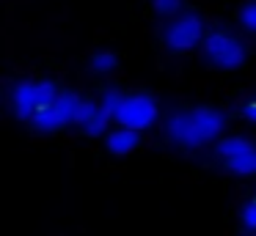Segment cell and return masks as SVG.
Listing matches in <instances>:
<instances>
[{"instance_id": "6da1fadb", "label": "cell", "mask_w": 256, "mask_h": 236, "mask_svg": "<svg viewBox=\"0 0 256 236\" xmlns=\"http://www.w3.org/2000/svg\"><path fill=\"white\" fill-rule=\"evenodd\" d=\"M226 129V115L218 107H193L188 113H174L166 121V135L182 148H201Z\"/></svg>"}, {"instance_id": "7a4b0ae2", "label": "cell", "mask_w": 256, "mask_h": 236, "mask_svg": "<svg viewBox=\"0 0 256 236\" xmlns=\"http://www.w3.org/2000/svg\"><path fill=\"white\" fill-rule=\"evenodd\" d=\"M201 52H204V60L215 69H240L248 58L245 52V44L240 41L234 33L228 30H212V33H204L201 38Z\"/></svg>"}, {"instance_id": "3957f363", "label": "cell", "mask_w": 256, "mask_h": 236, "mask_svg": "<svg viewBox=\"0 0 256 236\" xmlns=\"http://www.w3.org/2000/svg\"><path fill=\"white\" fill-rule=\"evenodd\" d=\"M56 93H58V88L50 80H22L12 91V107L17 113V118L28 121L34 113L47 107L56 99Z\"/></svg>"}, {"instance_id": "277c9868", "label": "cell", "mask_w": 256, "mask_h": 236, "mask_svg": "<svg viewBox=\"0 0 256 236\" xmlns=\"http://www.w3.org/2000/svg\"><path fill=\"white\" fill-rule=\"evenodd\" d=\"M80 104V96L72 91H61L56 93V99H52L47 107H42L39 113L30 115V126L39 132H44V135H50V132H58L64 129V126L74 124V110H78Z\"/></svg>"}, {"instance_id": "5b68a950", "label": "cell", "mask_w": 256, "mask_h": 236, "mask_svg": "<svg viewBox=\"0 0 256 236\" xmlns=\"http://www.w3.org/2000/svg\"><path fill=\"white\" fill-rule=\"evenodd\" d=\"M157 115H160V107H157V102L149 93H132V96L122 99V107L116 110L113 121H118V126L144 132L157 121Z\"/></svg>"}, {"instance_id": "8992f818", "label": "cell", "mask_w": 256, "mask_h": 236, "mask_svg": "<svg viewBox=\"0 0 256 236\" xmlns=\"http://www.w3.org/2000/svg\"><path fill=\"white\" fill-rule=\"evenodd\" d=\"M204 38V22L198 14H182L171 19L162 30V41L171 52H188V49L198 47Z\"/></svg>"}, {"instance_id": "52a82bcc", "label": "cell", "mask_w": 256, "mask_h": 236, "mask_svg": "<svg viewBox=\"0 0 256 236\" xmlns=\"http://www.w3.org/2000/svg\"><path fill=\"white\" fill-rule=\"evenodd\" d=\"M105 135H108V151H110L113 157H127V154H132L140 143V132L127 129V126H118V129H113V132H105Z\"/></svg>"}, {"instance_id": "ba28073f", "label": "cell", "mask_w": 256, "mask_h": 236, "mask_svg": "<svg viewBox=\"0 0 256 236\" xmlns=\"http://www.w3.org/2000/svg\"><path fill=\"white\" fill-rule=\"evenodd\" d=\"M223 162H226V168L237 176H256V146H250L248 151L237 154V157L223 159Z\"/></svg>"}, {"instance_id": "9c48e42d", "label": "cell", "mask_w": 256, "mask_h": 236, "mask_svg": "<svg viewBox=\"0 0 256 236\" xmlns=\"http://www.w3.org/2000/svg\"><path fill=\"white\" fill-rule=\"evenodd\" d=\"M108 124H110V115H108L105 110L100 107V104H96V110H94V113H91L80 126H83V132H86L88 137H100V135H105V132H108Z\"/></svg>"}, {"instance_id": "30bf717a", "label": "cell", "mask_w": 256, "mask_h": 236, "mask_svg": "<svg viewBox=\"0 0 256 236\" xmlns=\"http://www.w3.org/2000/svg\"><path fill=\"white\" fill-rule=\"evenodd\" d=\"M250 146H254V143H250L248 137H242V135L223 137V140L218 143V157H223V159H228V157H237V154L248 151Z\"/></svg>"}, {"instance_id": "8fae6325", "label": "cell", "mask_w": 256, "mask_h": 236, "mask_svg": "<svg viewBox=\"0 0 256 236\" xmlns=\"http://www.w3.org/2000/svg\"><path fill=\"white\" fill-rule=\"evenodd\" d=\"M116 63H118L116 55L102 49V52H96L94 58H91V71H94V74H110V71L116 69Z\"/></svg>"}, {"instance_id": "7c38bea8", "label": "cell", "mask_w": 256, "mask_h": 236, "mask_svg": "<svg viewBox=\"0 0 256 236\" xmlns=\"http://www.w3.org/2000/svg\"><path fill=\"white\" fill-rule=\"evenodd\" d=\"M122 99H124V93L118 91V88H108V91L102 93V99H100V107L105 110L108 115H110V121H113V115H116V110L122 107Z\"/></svg>"}, {"instance_id": "4fadbf2b", "label": "cell", "mask_w": 256, "mask_h": 236, "mask_svg": "<svg viewBox=\"0 0 256 236\" xmlns=\"http://www.w3.org/2000/svg\"><path fill=\"white\" fill-rule=\"evenodd\" d=\"M240 22H242L245 30L256 33V0H250V3L242 5V11H240Z\"/></svg>"}, {"instance_id": "5bb4252c", "label": "cell", "mask_w": 256, "mask_h": 236, "mask_svg": "<svg viewBox=\"0 0 256 236\" xmlns=\"http://www.w3.org/2000/svg\"><path fill=\"white\" fill-rule=\"evenodd\" d=\"M152 8H154L160 16H174V14H179V8H182V0H152Z\"/></svg>"}, {"instance_id": "9a60e30c", "label": "cell", "mask_w": 256, "mask_h": 236, "mask_svg": "<svg viewBox=\"0 0 256 236\" xmlns=\"http://www.w3.org/2000/svg\"><path fill=\"white\" fill-rule=\"evenodd\" d=\"M96 110V102H88V99H80V104H78V110H74V124H83L86 118H88L91 113Z\"/></svg>"}, {"instance_id": "2e32d148", "label": "cell", "mask_w": 256, "mask_h": 236, "mask_svg": "<svg viewBox=\"0 0 256 236\" xmlns=\"http://www.w3.org/2000/svg\"><path fill=\"white\" fill-rule=\"evenodd\" d=\"M242 225L248 231H256V201L248 203V206L242 209Z\"/></svg>"}, {"instance_id": "e0dca14e", "label": "cell", "mask_w": 256, "mask_h": 236, "mask_svg": "<svg viewBox=\"0 0 256 236\" xmlns=\"http://www.w3.org/2000/svg\"><path fill=\"white\" fill-rule=\"evenodd\" d=\"M242 118H248V121L256 124V99H250V102L242 104Z\"/></svg>"}]
</instances>
